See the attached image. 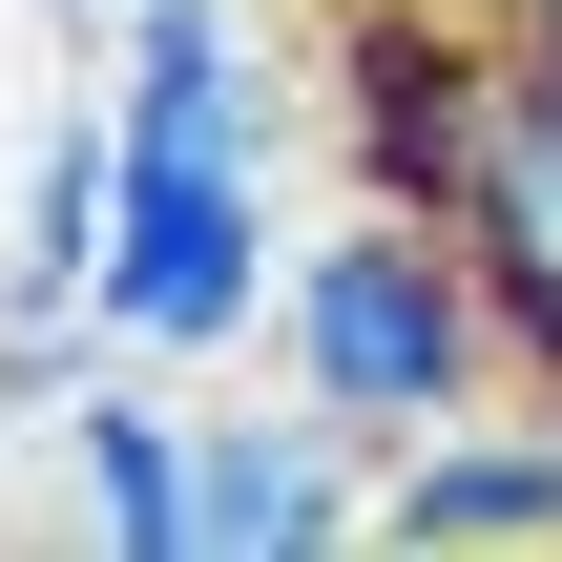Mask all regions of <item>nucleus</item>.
<instances>
[{"label":"nucleus","instance_id":"nucleus-1","mask_svg":"<svg viewBox=\"0 0 562 562\" xmlns=\"http://www.w3.org/2000/svg\"><path fill=\"white\" fill-rule=\"evenodd\" d=\"M271 375H292V396H313L355 459H417L438 417L521 396V334H501V292H480V250H459L438 209L355 188L334 229H292V292H271Z\"/></svg>","mask_w":562,"mask_h":562},{"label":"nucleus","instance_id":"nucleus-6","mask_svg":"<svg viewBox=\"0 0 562 562\" xmlns=\"http://www.w3.org/2000/svg\"><path fill=\"white\" fill-rule=\"evenodd\" d=\"M480 21H501V42H521V63H562V0H480Z\"/></svg>","mask_w":562,"mask_h":562},{"label":"nucleus","instance_id":"nucleus-3","mask_svg":"<svg viewBox=\"0 0 562 562\" xmlns=\"http://www.w3.org/2000/svg\"><path fill=\"white\" fill-rule=\"evenodd\" d=\"M63 501H83V542H125V562H209V417L167 396V355H104L63 396Z\"/></svg>","mask_w":562,"mask_h":562},{"label":"nucleus","instance_id":"nucleus-4","mask_svg":"<svg viewBox=\"0 0 562 562\" xmlns=\"http://www.w3.org/2000/svg\"><path fill=\"white\" fill-rule=\"evenodd\" d=\"M375 542V459L271 375V417H209V562H334Z\"/></svg>","mask_w":562,"mask_h":562},{"label":"nucleus","instance_id":"nucleus-2","mask_svg":"<svg viewBox=\"0 0 562 562\" xmlns=\"http://www.w3.org/2000/svg\"><path fill=\"white\" fill-rule=\"evenodd\" d=\"M438 229L480 250V292L521 334V396H562V63H521V42L480 63V125H459Z\"/></svg>","mask_w":562,"mask_h":562},{"label":"nucleus","instance_id":"nucleus-5","mask_svg":"<svg viewBox=\"0 0 562 562\" xmlns=\"http://www.w3.org/2000/svg\"><path fill=\"white\" fill-rule=\"evenodd\" d=\"M375 542H562V396L542 417H438L417 459H375Z\"/></svg>","mask_w":562,"mask_h":562}]
</instances>
